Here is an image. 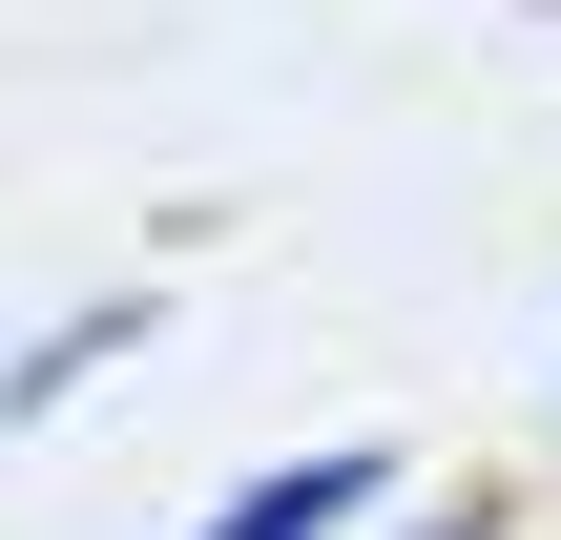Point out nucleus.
<instances>
[{"mask_svg":"<svg viewBox=\"0 0 561 540\" xmlns=\"http://www.w3.org/2000/svg\"><path fill=\"white\" fill-rule=\"evenodd\" d=\"M396 540H500V499H479V479H458V499H437V520H396Z\"/></svg>","mask_w":561,"mask_h":540,"instance_id":"7ed1b4c3","label":"nucleus"},{"mask_svg":"<svg viewBox=\"0 0 561 540\" xmlns=\"http://www.w3.org/2000/svg\"><path fill=\"white\" fill-rule=\"evenodd\" d=\"M125 354H146V291H83L62 333H21V354H0V416H62V395H83V375H125Z\"/></svg>","mask_w":561,"mask_h":540,"instance_id":"f03ea898","label":"nucleus"},{"mask_svg":"<svg viewBox=\"0 0 561 540\" xmlns=\"http://www.w3.org/2000/svg\"><path fill=\"white\" fill-rule=\"evenodd\" d=\"M396 499H416V458H396V437H312V458H250L187 540H354V520H396Z\"/></svg>","mask_w":561,"mask_h":540,"instance_id":"f257e3e1","label":"nucleus"}]
</instances>
